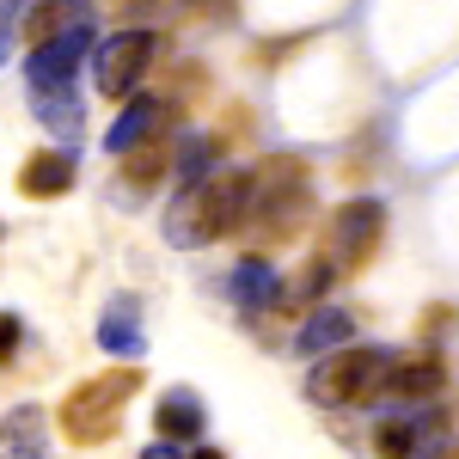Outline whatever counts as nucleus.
<instances>
[{
    "label": "nucleus",
    "instance_id": "nucleus-20",
    "mask_svg": "<svg viewBox=\"0 0 459 459\" xmlns=\"http://www.w3.org/2000/svg\"><path fill=\"white\" fill-rule=\"evenodd\" d=\"M31 110L49 123V129H62V135H74V129H80V105H74L68 86H56V92H31Z\"/></svg>",
    "mask_w": 459,
    "mask_h": 459
},
{
    "label": "nucleus",
    "instance_id": "nucleus-22",
    "mask_svg": "<svg viewBox=\"0 0 459 459\" xmlns=\"http://www.w3.org/2000/svg\"><path fill=\"white\" fill-rule=\"evenodd\" d=\"M142 459H178V447H172V441H153V447H147Z\"/></svg>",
    "mask_w": 459,
    "mask_h": 459
},
{
    "label": "nucleus",
    "instance_id": "nucleus-17",
    "mask_svg": "<svg viewBox=\"0 0 459 459\" xmlns=\"http://www.w3.org/2000/svg\"><path fill=\"white\" fill-rule=\"evenodd\" d=\"M147 129H160V105H129L123 117H117V129H110V153L123 160L129 147L147 142Z\"/></svg>",
    "mask_w": 459,
    "mask_h": 459
},
{
    "label": "nucleus",
    "instance_id": "nucleus-8",
    "mask_svg": "<svg viewBox=\"0 0 459 459\" xmlns=\"http://www.w3.org/2000/svg\"><path fill=\"white\" fill-rule=\"evenodd\" d=\"M166 172H172V142L153 129L142 147H129V153H123V166H117V184H123V196L135 203V196H147V190H153V184H160Z\"/></svg>",
    "mask_w": 459,
    "mask_h": 459
},
{
    "label": "nucleus",
    "instance_id": "nucleus-19",
    "mask_svg": "<svg viewBox=\"0 0 459 459\" xmlns=\"http://www.w3.org/2000/svg\"><path fill=\"white\" fill-rule=\"evenodd\" d=\"M233 300H239V307H270V300H282V294H276V282H270V270L251 257V264L233 270Z\"/></svg>",
    "mask_w": 459,
    "mask_h": 459
},
{
    "label": "nucleus",
    "instance_id": "nucleus-13",
    "mask_svg": "<svg viewBox=\"0 0 459 459\" xmlns=\"http://www.w3.org/2000/svg\"><path fill=\"white\" fill-rule=\"evenodd\" d=\"M153 429H160V441H190V435H203V398L196 392H166L160 398V411H153Z\"/></svg>",
    "mask_w": 459,
    "mask_h": 459
},
{
    "label": "nucleus",
    "instance_id": "nucleus-7",
    "mask_svg": "<svg viewBox=\"0 0 459 459\" xmlns=\"http://www.w3.org/2000/svg\"><path fill=\"white\" fill-rule=\"evenodd\" d=\"M80 56H86V31H68V37H56V43H43V49H31V56H25V86H31V92L68 86Z\"/></svg>",
    "mask_w": 459,
    "mask_h": 459
},
{
    "label": "nucleus",
    "instance_id": "nucleus-21",
    "mask_svg": "<svg viewBox=\"0 0 459 459\" xmlns=\"http://www.w3.org/2000/svg\"><path fill=\"white\" fill-rule=\"evenodd\" d=\"M0 331H6V361H13V350H19V331H25V325L6 313V318H0Z\"/></svg>",
    "mask_w": 459,
    "mask_h": 459
},
{
    "label": "nucleus",
    "instance_id": "nucleus-18",
    "mask_svg": "<svg viewBox=\"0 0 459 459\" xmlns=\"http://www.w3.org/2000/svg\"><path fill=\"white\" fill-rule=\"evenodd\" d=\"M99 343L117 350V355H142V331H135V307H129V300H117V313H105Z\"/></svg>",
    "mask_w": 459,
    "mask_h": 459
},
{
    "label": "nucleus",
    "instance_id": "nucleus-16",
    "mask_svg": "<svg viewBox=\"0 0 459 459\" xmlns=\"http://www.w3.org/2000/svg\"><path fill=\"white\" fill-rule=\"evenodd\" d=\"M343 337H350V313H337V307H325V313H313L307 325H300V337H294V343L318 355V350H337Z\"/></svg>",
    "mask_w": 459,
    "mask_h": 459
},
{
    "label": "nucleus",
    "instance_id": "nucleus-9",
    "mask_svg": "<svg viewBox=\"0 0 459 459\" xmlns=\"http://www.w3.org/2000/svg\"><path fill=\"white\" fill-rule=\"evenodd\" d=\"M19 190H25L31 203L68 196V190H74V153H62V147H43V153H31V160L19 166Z\"/></svg>",
    "mask_w": 459,
    "mask_h": 459
},
{
    "label": "nucleus",
    "instance_id": "nucleus-4",
    "mask_svg": "<svg viewBox=\"0 0 459 459\" xmlns=\"http://www.w3.org/2000/svg\"><path fill=\"white\" fill-rule=\"evenodd\" d=\"M392 368H398V355L368 350V343L337 350V355H325L313 374H307V398H313V404H325V411L361 404V398H374V392L392 386Z\"/></svg>",
    "mask_w": 459,
    "mask_h": 459
},
{
    "label": "nucleus",
    "instance_id": "nucleus-2",
    "mask_svg": "<svg viewBox=\"0 0 459 459\" xmlns=\"http://www.w3.org/2000/svg\"><path fill=\"white\" fill-rule=\"evenodd\" d=\"M239 203H246V178H233V172L196 178L166 209V239L178 251H196V246H214V239L239 233Z\"/></svg>",
    "mask_w": 459,
    "mask_h": 459
},
{
    "label": "nucleus",
    "instance_id": "nucleus-12",
    "mask_svg": "<svg viewBox=\"0 0 459 459\" xmlns=\"http://www.w3.org/2000/svg\"><path fill=\"white\" fill-rule=\"evenodd\" d=\"M6 459H56L49 454V429H43V411H37V404L6 411Z\"/></svg>",
    "mask_w": 459,
    "mask_h": 459
},
{
    "label": "nucleus",
    "instance_id": "nucleus-14",
    "mask_svg": "<svg viewBox=\"0 0 459 459\" xmlns=\"http://www.w3.org/2000/svg\"><path fill=\"white\" fill-rule=\"evenodd\" d=\"M441 386V355H417V361H398L392 368V386L398 398H429V392Z\"/></svg>",
    "mask_w": 459,
    "mask_h": 459
},
{
    "label": "nucleus",
    "instance_id": "nucleus-1",
    "mask_svg": "<svg viewBox=\"0 0 459 459\" xmlns=\"http://www.w3.org/2000/svg\"><path fill=\"white\" fill-rule=\"evenodd\" d=\"M307 203H313L307 160H300V153H270V160H257V172H246L239 233H246V239H264V246H282V239H294Z\"/></svg>",
    "mask_w": 459,
    "mask_h": 459
},
{
    "label": "nucleus",
    "instance_id": "nucleus-6",
    "mask_svg": "<svg viewBox=\"0 0 459 459\" xmlns=\"http://www.w3.org/2000/svg\"><path fill=\"white\" fill-rule=\"evenodd\" d=\"M153 56H160V37L153 31L105 37V49H99V92H105V99H129V92L142 86V74H147Z\"/></svg>",
    "mask_w": 459,
    "mask_h": 459
},
{
    "label": "nucleus",
    "instance_id": "nucleus-3",
    "mask_svg": "<svg viewBox=\"0 0 459 459\" xmlns=\"http://www.w3.org/2000/svg\"><path fill=\"white\" fill-rule=\"evenodd\" d=\"M142 386V374L135 368H110V374H92V380H80V386L62 398V435H68L74 447H99L117 435V417H123V404L135 398Z\"/></svg>",
    "mask_w": 459,
    "mask_h": 459
},
{
    "label": "nucleus",
    "instance_id": "nucleus-15",
    "mask_svg": "<svg viewBox=\"0 0 459 459\" xmlns=\"http://www.w3.org/2000/svg\"><path fill=\"white\" fill-rule=\"evenodd\" d=\"M331 276H337V264H331V257L318 251L313 264H300V270H294V282L282 288V300H288V307H313V300H325Z\"/></svg>",
    "mask_w": 459,
    "mask_h": 459
},
{
    "label": "nucleus",
    "instance_id": "nucleus-23",
    "mask_svg": "<svg viewBox=\"0 0 459 459\" xmlns=\"http://www.w3.org/2000/svg\"><path fill=\"white\" fill-rule=\"evenodd\" d=\"M190 459H227V454H214V447H203V454H190Z\"/></svg>",
    "mask_w": 459,
    "mask_h": 459
},
{
    "label": "nucleus",
    "instance_id": "nucleus-11",
    "mask_svg": "<svg viewBox=\"0 0 459 459\" xmlns=\"http://www.w3.org/2000/svg\"><path fill=\"white\" fill-rule=\"evenodd\" d=\"M80 13H86V0H37L31 19H25V43L43 49V43H56V37L80 31Z\"/></svg>",
    "mask_w": 459,
    "mask_h": 459
},
{
    "label": "nucleus",
    "instance_id": "nucleus-5",
    "mask_svg": "<svg viewBox=\"0 0 459 459\" xmlns=\"http://www.w3.org/2000/svg\"><path fill=\"white\" fill-rule=\"evenodd\" d=\"M380 233H386V209L374 196H350L325 227V257L337 270H361L374 257V246H380Z\"/></svg>",
    "mask_w": 459,
    "mask_h": 459
},
{
    "label": "nucleus",
    "instance_id": "nucleus-10",
    "mask_svg": "<svg viewBox=\"0 0 459 459\" xmlns=\"http://www.w3.org/2000/svg\"><path fill=\"white\" fill-rule=\"evenodd\" d=\"M374 447H380V459H435V447H441V423L429 417V423H380L374 429Z\"/></svg>",
    "mask_w": 459,
    "mask_h": 459
}]
</instances>
